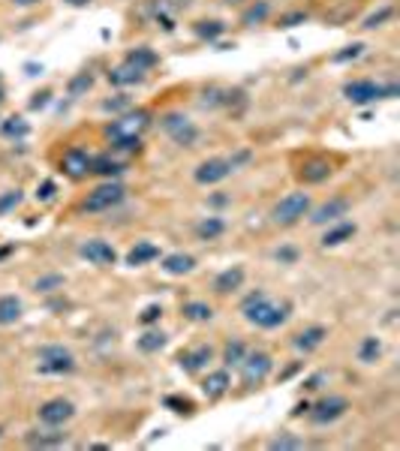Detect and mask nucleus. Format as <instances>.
Wrapping results in <instances>:
<instances>
[{"instance_id": "obj_1", "label": "nucleus", "mask_w": 400, "mask_h": 451, "mask_svg": "<svg viewBox=\"0 0 400 451\" xmlns=\"http://www.w3.org/2000/svg\"><path fill=\"white\" fill-rule=\"evenodd\" d=\"M241 313L250 325L256 328H280L289 319V304L286 301H274L268 298L265 292H253L244 298Z\"/></svg>"}, {"instance_id": "obj_2", "label": "nucleus", "mask_w": 400, "mask_h": 451, "mask_svg": "<svg viewBox=\"0 0 400 451\" xmlns=\"http://www.w3.org/2000/svg\"><path fill=\"white\" fill-rule=\"evenodd\" d=\"M148 124H151V115L142 112V108H136V112H127L121 115L117 120H112L106 129L108 142H112L115 148L121 150H136L138 148V138H142V133L148 129Z\"/></svg>"}, {"instance_id": "obj_3", "label": "nucleus", "mask_w": 400, "mask_h": 451, "mask_svg": "<svg viewBox=\"0 0 400 451\" xmlns=\"http://www.w3.org/2000/svg\"><path fill=\"white\" fill-rule=\"evenodd\" d=\"M343 94L349 103H355V106H364V103H373V99H392L400 94V87L397 85H376V82H349L343 87Z\"/></svg>"}, {"instance_id": "obj_4", "label": "nucleus", "mask_w": 400, "mask_h": 451, "mask_svg": "<svg viewBox=\"0 0 400 451\" xmlns=\"http://www.w3.org/2000/svg\"><path fill=\"white\" fill-rule=\"evenodd\" d=\"M39 373H73L76 358L66 346H43L39 349Z\"/></svg>"}, {"instance_id": "obj_5", "label": "nucleus", "mask_w": 400, "mask_h": 451, "mask_svg": "<svg viewBox=\"0 0 400 451\" xmlns=\"http://www.w3.org/2000/svg\"><path fill=\"white\" fill-rule=\"evenodd\" d=\"M307 210H310V196L307 193H289V196L280 199L277 208H274V223L292 226L307 214Z\"/></svg>"}, {"instance_id": "obj_6", "label": "nucleus", "mask_w": 400, "mask_h": 451, "mask_svg": "<svg viewBox=\"0 0 400 451\" xmlns=\"http://www.w3.org/2000/svg\"><path fill=\"white\" fill-rule=\"evenodd\" d=\"M238 367H241V382H244V385H259L268 373H271L274 361H271V355H268V352L256 349V352H247Z\"/></svg>"}, {"instance_id": "obj_7", "label": "nucleus", "mask_w": 400, "mask_h": 451, "mask_svg": "<svg viewBox=\"0 0 400 451\" xmlns=\"http://www.w3.org/2000/svg\"><path fill=\"white\" fill-rule=\"evenodd\" d=\"M121 199H124V187L108 180V184L97 187L94 193H87L82 210H87V214H103V210H112L117 202H121Z\"/></svg>"}, {"instance_id": "obj_8", "label": "nucleus", "mask_w": 400, "mask_h": 451, "mask_svg": "<svg viewBox=\"0 0 400 451\" xmlns=\"http://www.w3.org/2000/svg\"><path fill=\"white\" fill-rule=\"evenodd\" d=\"M163 129L175 138L178 145H193L196 138H199V129L193 127V120L184 117V115H178V112H172V115L163 117Z\"/></svg>"}, {"instance_id": "obj_9", "label": "nucleus", "mask_w": 400, "mask_h": 451, "mask_svg": "<svg viewBox=\"0 0 400 451\" xmlns=\"http://www.w3.org/2000/svg\"><path fill=\"white\" fill-rule=\"evenodd\" d=\"M73 415H76V406L69 403V400H64V397H55V400H48V403L39 406V421L48 424V427H61Z\"/></svg>"}, {"instance_id": "obj_10", "label": "nucleus", "mask_w": 400, "mask_h": 451, "mask_svg": "<svg viewBox=\"0 0 400 451\" xmlns=\"http://www.w3.org/2000/svg\"><path fill=\"white\" fill-rule=\"evenodd\" d=\"M91 163H94V157L87 154V150H82V148H69L66 154H64V159H61V169H64V172L73 178V180H78V178H87V172H91Z\"/></svg>"}, {"instance_id": "obj_11", "label": "nucleus", "mask_w": 400, "mask_h": 451, "mask_svg": "<svg viewBox=\"0 0 400 451\" xmlns=\"http://www.w3.org/2000/svg\"><path fill=\"white\" fill-rule=\"evenodd\" d=\"M346 409H349L346 397H325V400H319V403L313 406L310 418H313L316 424H331V421H337L340 415L346 413Z\"/></svg>"}, {"instance_id": "obj_12", "label": "nucleus", "mask_w": 400, "mask_h": 451, "mask_svg": "<svg viewBox=\"0 0 400 451\" xmlns=\"http://www.w3.org/2000/svg\"><path fill=\"white\" fill-rule=\"evenodd\" d=\"M229 172H232V163L223 157H214V159H205V163L196 169V180L199 184H220L223 178H229Z\"/></svg>"}, {"instance_id": "obj_13", "label": "nucleus", "mask_w": 400, "mask_h": 451, "mask_svg": "<svg viewBox=\"0 0 400 451\" xmlns=\"http://www.w3.org/2000/svg\"><path fill=\"white\" fill-rule=\"evenodd\" d=\"M87 262L91 265H115V259H117V253L112 250V244H106V241H85L82 244V250H78Z\"/></svg>"}, {"instance_id": "obj_14", "label": "nucleus", "mask_w": 400, "mask_h": 451, "mask_svg": "<svg viewBox=\"0 0 400 451\" xmlns=\"http://www.w3.org/2000/svg\"><path fill=\"white\" fill-rule=\"evenodd\" d=\"M349 210V202L346 199H328L325 205H319L313 214H310V223L322 226V223H334V220H340Z\"/></svg>"}, {"instance_id": "obj_15", "label": "nucleus", "mask_w": 400, "mask_h": 451, "mask_svg": "<svg viewBox=\"0 0 400 451\" xmlns=\"http://www.w3.org/2000/svg\"><path fill=\"white\" fill-rule=\"evenodd\" d=\"M211 358H214L211 346H196V349H190V352H181L178 364H181L184 373H199L202 367H208V361H211Z\"/></svg>"}, {"instance_id": "obj_16", "label": "nucleus", "mask_w": 400, "mask_h": 451, "mask_svg": "<svg viewBox=\"0 0 400 451\" xmlns=\"http://www.w3.org/2000/svg\"><path fill=\"white\" fill-rule=\"evenodd\" d=\"M325 337H328V331L322 325H310V328H304V331H298L295 334V349L307 355V352H313V349L322 346Z\"/></svg>"}, {"instance_id": "obj_17", "label": "nucleus", "mask_w": 400, "mask_h": 451, "mask_svg": "<svg viewBox=\"0 0 400 451\" xmlns=\"http://www.w3.org/2000/svg\"><path fill=\"white\" fill-rule=\"evenodd\" d=\"M229 385H232V379H229V367H223V370H214V373H208V376H205L202 391H205V397L217 400V397H223V394H226Z\"/></svg>"}, {"instance_id": "obj_18", "label": "nucleus", "mask_w": 400, "mask_h": 451, "mask_svg": "<svg viewBox=\"0 0 400 451\" xmlns=\"http://www.w3.org/2000/svg\"><path fill=\"white\" fill-rule=\"evenodd\" d=\"M145 78V69H138V66H133V64H124L121 66H115L112 73H108V82L112 85H117V87H129V85H138Z\"/></svg>"}, {"instance_id": "obj_19", "label": "nucleus", "mask_w": 400, "mask_h": 451, "mask_svg": "<svg viewBox=\"0 0 400 451\" xmlns=\"http://www.w3.org/2000/svg\"><path fill=\"white\" fill-rule=\"evenodd\" d=\"M328 175H331V163L322 159V157L307 159V163L301 166V180H304V184H322Z\"/></svg>"}, {"instance_id": "obj_20", "label": "nucleus", "mask_w": 400, "mask_h": 451, "mask_svg": "<svg viewBox=\"0 0 400 451\" xmlns=\"http://www.w3.org/2000/svg\"><path fill=\"white\" fill-rule=\"evenodd\" d=\"M241 283H244V268H226L223 274H217V280H214V289L220 295H226V292H235V289H241Z\"/></svg>"}, {"instance_id": "obj_21", "label": "nucleus", "mask_w": 400, "mask_h": 451, "mask_svg": "<svg viewBox=\"0 0 400 451\" xmlns=\"http://www.w3.org/2000/svg\"><path fill=\"white\" fill-rule=\"evenodd\" d=\"M193 268H196V259L190 256V253H172V256L163 259V271H166V274H172V277L190 274Z\"/></svg>"}, {"instance_id": "obj_22", "label": "nucleus", "mask_w": 400, "mask_h": 451, "mask_svg": "<svg viewBox=\"0 0 400 451\" xmlns=\"http://www.w3.org/2000/svg\"><path fill=\"white\" fill-rule=\"evenodd\" d=\"M154 259H159V247H154V244H136L133 250L127 253V262L133 265V268H138V265H148V262H154Z\"/></svg>"}, {"instance_id": "obj_23", "label": "nucleus", "mask_w": 400, "mask_h": 451, "mask_svg": "<svg viewBox=\"0 0 400 451\" xmlns=\"http://www.w3.org/2000/svg\"><path fill=\"white\" fill-rule=\"evenodd\" d=\"M355 235V223H337L322 235V247H337Z\"/></svg>"}, {"instance_id": "obj_24", "label": "nucleus", "mask_w": 400, "mask_h": 451, "mask_svg": "<svg viewBox=\"0 0 400 451\" xmlns=\"http://www.w3.org/2000/svg\"><path fill=\"white\" fill-rule=\"evenodd\" d=\"M22 316V301L15 295H3L0 298V325H13Z\"/></svg>"}, {"instance_id": "obj_25", "label": "nucleus", "mask_w": 400, "mask_h": 451, "mask_svg": "<svg viewBox=\"0 0 400 451\" xmlns=\"http://www.w3.org/2000/svg\"><path fill=\"white\" fill-rule=\"evenodd\" d=\"M184 316L190 322H211L214 310H211V304H205V301H190V304H184Z\"/></svg>"}, {"instance_id": "obj_26", "label": "nucleus", "mask_w": 400, "mask_h": 451, "mask_svg": "<svg viewBox=\"0 0 400 451\" xmlns=\"http://www.w3.org/2000/svg\"><path fill=\"white\" fill-rule=\"evenodd\" d=\"M226 232V223L220 217H208V220H202V223L196 226V235L202 238V241H214V238H220Z\"/></svg>"}, {"instance_id": "obj_27", "label": "nucleus", "mask_w": 400, "mask_h": 451, "mask_svg": "<svg viewBox=\"0 0 400 451\" xmlns=\"http://www.w3.org/2000/svg\"><path fill=\"white\" fill-rule=\"evenodd\" d=\"M379 355H383V343H379V337H364L362 346H358V361H364V364H373Z\"/></svg>"}, {"instance_id": "obj_28", "label": "nucleus", "mask_w": 400, "mask_h": 451, "mask_svg": "<svg viewBox=\"0 0 400 451\" xmlns=\"http://www.w3.org/2000/svg\"><path fill=\"white\" fill-rule=\"evenodd\" d=\"M127 64H133V66H138V69H151V66H157V55L151 52V48H133V52L127 55Z\"/></svg>"}, {"instance_id": "obj_29", "label": "nucleus", "mask_w": 400, "mask_h": 451, "mask_svg": "<svg viewBox=\"0 0 400 451\" xmlns=\"http://www.w3.org/2000/svg\"><path fill=\"white\" fill-rule=\"evenodd\" d=\"M163 346H166L163 331H148V334L138 337V349H142V352H159Z\"/></svg>"}, {"instance_id": "obj_30", "label": "nucleus", "mask_w": 400, "mask_h": 451, "mask_svg": "<svg viewBox=\"0 0 400 451\" xmlns=\"http://www.w3.org/2000/svg\"><path fill=\"white\" fill-rule=\"evenodd\" d=\"M244 355H247V346L241 343V340H232V343H226V349H223V364L226 367H238Z\"/></svg>"}, {"instance_id": "obj_31", "label": "nucleus", "mask_w": 400, "mask_h": 451, "mask_svg": "<svg viewBox=\"0 0 400 451\" xmlns=\"http://www.w3.org/2000/svg\"><path fill=\"white\" fill-rule=\"evenodd\" d=\"M91 172H97V175H121L124 172V166L117 163V159H108V157H97L94 163H91Z\"/></svg>"}, {"instance_id": "obj_32", "label": "nucleus", "mask_w": 400, "mask_h": 451, "mask_svg": "<svg viewBox=\"0 0 400 451\" xmlns=\"http://www.w3.org/2000/svg\"><path fill=\"white\" fill-rule=\"evenodd\" d=\"M6 138H24L27 133H31V127H27V120L24 117H9L6 124H3V129H0Z\"/></svg>"}, {"instance_id": "obj_33", "label": "nucleus", "mask_w": 400, "mask_h": 451, "mask_svg": "<svg viewBox=\"0 0 400 451\" xmlns=\"http://www.w3.org/2000/svg\"><path fill=\"white\" fill-rule=\"evenodd\" d=\"M268 13H271V6H268V3H265V0H259V3H253V6H250V9H247V13H244V18H241V22H244V24H259V22H262V18H265Z\"/></svg>"}, {"instance_id": "obj_34", "label": "nucleus", "mask_w": 400, "mask_h": 451, "mask_svg": "<svg viewBox=\"0 0 400 451\" xmlns=\"http://www.w3.org/2000/svg\"><path fill=\"white\" fill-rule=\"evenodd\" d=\"M223 24H220V22H199L196 24V34L199 36H205V39H214V36H220V34H223Z\"/></svg>"}, {"instance_id": "obj_35", "label": "nucleus", "mask_w": 400, "mask_h": 451, "mask_svg": "<svg viewBox=\"0 0 400 451\" xmlns=\"http://www.w3.org/2000/svg\"><path fill=\"white\" fill-rule=\"evenodd\" d=\"M91 85H94L91 73H78V76L73 78V82H69V94H73V96H78V94H82V90H87Z\"/></svg>"}, {"instance_id": "obj_36", "label": "nucleus", "mask_w": 400, "mask_h": 451, "mask_svg": "<svg viewBox=\"0 0 400 451\" xmlns=\"http://www.w3.org/2000/svg\"><path fill=\"white\" fill-rule=\"evenodd\" d=\"M61 286H64V277L61 274H48V277H39L36 280L39 292H52V289H61Z\"/></svg>"}, {"instance_id": "obj_37", "label": "nucleus", "mask_w": 400, "mask_h": 451, "mask_svg": "<svg viewBox=\"0 0 400 451\" xmlns=\"http://www.w3.org/2000/svg\"><path fill=\"white\" fill-rule=\"evenodd\" d=\"M18 202H22V193H18V189H9V193H3V196H0V214L13 210Z\"/></svg>"}, {"instance_id": "obj_38", "label": "nucleus", "mask_w": 400, "mask_h": 451, "mask_svg": "<svg viewBox=\"0 0 400 451\" xmlns=\"http://www.w3.org/2000/svg\"><path fill=\"white\" fill-rule=\"evenodd\" d=\"M274 451H286V448H304V439H295V436H280L271 443Z\"/></svg>"}, {"instance_id": "obj_39", "label": "nucleus", "mask_w": 400, "mask_h": 451, "mask_svg": "<svg viewBox=\"0 0 400 451\" xmlns=\"http://www.w3.org/2000/svg\"><path fill=\"white\" fill-rule=\"evenodd\" d=\"M362 52H364V45H362V43H355V45H349L346 52H340V55H334V60H337V64H346V60H355V57L362 55Z\"/></svg>"}, {"instance_id": "obj_40", "label": "nucleus", "mask_w": 400, "mask_h": 451, "mask_svg": "<svg viewBox=\"0 0 400 451\" xmlns=\"http://www.w3.org/2000/svg\"><path fill=\"white\" fill-rule=\"evenodd\" d=\"M61 443H64V434H55V436H31V445H39V448L61 445Z\"/></svg>"}, {"instance_id": "obj_41", "label": "nucleus", "mask_w": 400, "mask_h": 451, "mask_svg": "<svg viewBox=\"0 0 400 451\" xmlns=\"http://www.w3.org/2000/svg\"><path fill=\"white\" fill-rule=\"evenodd\" d=\"M385 18H392V6H383L379 13H373V15H367V22H364V27H376V24H383Z\"/></svg>"}, {"instance_id": "obj_42", "label": "nucleus", "mask_w": 400, "mask_h": 451, "mask_svg": "<svg viewBox=\"0 0 400 451\" xmlns=\"http://www.w3.org/2000/svg\"><path fill=\"white\" fill-rule=\"evenodd\" d=\"M52 196H55V180H43L39 189H36V199H39V202H48Z\"/></svg>"}, {"instance_id": "obj_43", "label": "nucleus", "mask_w": 400, "mask_h": 451, "mask_svg": "<svg viewBox=\"0 0 400 451\" xmlns=\"http://www.w3.org/2000/svg\"><path fill=\"white\" fill-rule=\"evenodd\" d=\"M159 316H163V307H159V304H151V307H145L142 322H145V325H151V322H157Z\"/></svg>"}, {"instance_id": "obj_44", "label": "nucleus", "mask_w": 400, "mask_h": 451, "mask_svg": "<svg viewBox=\"0 0 400 451\" xmlns=\"http://www.w3.org/2000/svg\"><path fill=\"white\" fill-rule=\"evenodd\" d=\"M166 406H175V413H187V409H193L190 400H181V397H166Z\"/></svg>"}, {"instance_id": "obj_45", "label": "nucleus", "mask_w": 400, "mask_h": 451, "mask_svg": "<svg viewBox=\"0 0 400 451\" xmlns=\"http://www.w3.org/2000/svg\"><path fill=\"white\" fill-rule=\"evenodd\" d=\"M127 106H129V99H106L103 103L106 112H121V108H127Z\"/></svg>"}, {"instance_id": "obj_46", "label": "nucleus", "mask_w": 400, "mask_h": 451, "mask_svg": "<svg viewBox=\"0 0 400 451\" xmlns=\"http://www.w3.org/2000/svg\"><path fill=\"white\" fill-rule=\"evenodd\" d=\"M274 256H277V262H295V256H298V253H295L292 247H283V250H277Z\"/></svg>"}, {"instance_id": "obj_47", "label": "nucleus", "mask_w": 400, "mask_h": 451, "mask_svg": "<svg viewBox=\"0 0 400 451\" xmlns=\"http://www.w3.org/2000/svg\"><path fill=\"white\" fill-rule=\"evenodd\" d=\"M304 18H307L304 13H295V15H286V18H283V22H280V24H283V27H295L298 22H304Z\"/></svg>"}, {"instance_id": "obj_48", "label": "nucleus", "mask_w": 400, "mask_h": 451, "mask_svg": "<svg viewBox=\"0 0 400 451\" xmlns=\"http://www.w3.org/2000/svg\"><path fill=\"white\" fill-rule=\"evenodd\" d=\"M322 379H325L322 373H316V376H310V379H307L304 385H307V388H319V382H322Z\"/></svg>"}, {"instance_id": "obj_49", "label": "nucleus", "mask_w": 400, "mask_h": 451, "mask_svg": "<svg viewBox=\"0 0 400 451\" xmlns=\"http://www.w3.org/2000/svg\"><path fill=\"white\" fill-rule=\"evenodd\" d=\"M15 6H34V3H39V0H13Z\"/></svg>"}, {"instance_id": "obj_50", "label": "nucleus", "mask_w": 400, "mask_h": 451, "mask_svg": "<svg viewBox=\"0 0 400 451\" xmlns=\"http://www.w3.org/2000/svg\"><path fill=\"white\" fill-rule=\"evenodd\" d=\"M66 3H69V6H85L87 0H66Z\"/></svg>"}, {"instance_id": "obj_51", "label": "nucleus", "mask_w": 400, "mask_h": 451, "mask_svg": "<svg viewBox=\"0 0 400 451\" xmlns=\"http://www.w3.org/2000/svg\"><path fill=\"white\" fill-rule=\"evenodd\" d=\"M3 94H6V90H3V82H0V103H3Z\"/></svg>"}, {"instance_id": "obj_52", "label": "nucleus", "mask_w": 400, "mask_h": 451, "mask_svg": "<svg viewBox=\"0 0 400 451\" xmlns=\"http://www.w3.org/2000/svg\"><path fill=\"white\" fill-rule=\"evenodd\" d=\"M0 434H3V430H0Z\"/></svg>"}]
</instances>
